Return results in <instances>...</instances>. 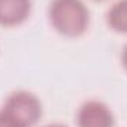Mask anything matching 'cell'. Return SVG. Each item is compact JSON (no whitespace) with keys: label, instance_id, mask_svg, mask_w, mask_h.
<instances>
[{"label":"cell","instance_id":"obj_5","mask_svg":"<svg viewBox=\"0 0 127 127\" xmlns=\"http://www.w3.org/2000/svg\"><path fill=\"white\" fill-rule=\"evenodd\" d=\"M106 24L112 31L127 34V0H118L108 9Z\"/></svg>","mask_w":127,"mask_h":127},{"label":"cell","instance_id":"obj_4","mask_svg":"<svg viewBox=\"0 0 127 127\" xmlns=\"http://www.w3.org/2000/svg\"><path fill=\"white\" fill-rule=\"evenodd\" d=\"M31 0H0V25L16 27L24 24L31 13Z\"/></svg>","mask_w":127,"mask_h":127},{"label":"cell","instance_id":"obj_3","mask_svg":"<svg viewBox=\"0 0 127 127\" xmlns=\"http://www.w3.org/2000/svg\"><path fill=\"white\" fill-rule=\"evenodd\" d=\"M78 127H114L115 118L109 106L100 100H86L77 111Z\"/></svg>","mask_w":127,"mask_h":127},{"label":"cell","instance_id":"obj_1","mask_svg":"<svg viewBox=\"0 0 127 127\" xmlns=\"http://www.w3.org/2000/svg\"><path fill=\"white\" fill-rule=\"evenodd\" d=\"M49 21L55 31L64 37H80L87 31L90 12L83 0H52Z\"/></svg>","mask_w":127,"mask_h":127},{"label":"cell","instance_id":"obj_2","mask_svg":"<svg viewBox=\"0 0 127 127\" xmlns=\"http://www.w3.org/2000/svg\"><path fill=\"white\" fill-rule=\"evenodd\" d=\"M1 111L21 127H32L43 114L41 102L28 90H16L6 97Z\"/></svg>","mask_w":127,"mask_h":127},{"label":"cell","instance_id":"obj_6","mask_svg":"<svg viewBox=\"0 0 127 127\" xmlns=\"http://www.w3.org/2000/svg\"><path fill=\"white\" fill-rule=\"evenodd\" d=\"M0 127H21L18 126L13 120H10L1 109H0Z\"/></svg>","mask_w":127,"mask_h":127},{"label":"cell","instance_id":"obj_8","mask_svg":"<svg viewBox=\"0 0 127 127\" xmlns=\"http://www.w3.org/2000/svg\"><path fill=\"white\" fill-rule=\"evenodd\" d=\"M44 127H68V126H64V124H59V123H52V124H47Z\"/></svg>","mask_w":127,"mask_h":127},{"label":"cell","instance_id":"obj_9","mask_svg":"<svg viewBox=\"0 0 127 127\" xmlns=\"http://www.w3.org/2000/svg\"><path fill=\"white\" fill-rule=\"evenodd\" d=\"M95 1H103V0H95Z\"/></svg>","mask_w":127,"mask_h":127},{"label":"cell","instance_id":"obj_7","mask_svg":"<svg viewBox=\"0 0 127 127\" xmlns=\"http://www.w3.org/2000/svg\"><path fill=\"white\" fill-rule=\"evenodd\" d=\"M121 62H123L124 69L127 71V44L124 46V49H123V53H121Z\"/></svg>","mask_w":127,"mask_h":127}]
</instances>
